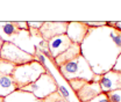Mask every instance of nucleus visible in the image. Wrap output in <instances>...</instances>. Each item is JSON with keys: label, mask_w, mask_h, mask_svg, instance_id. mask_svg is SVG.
<instances>
[{"label": "nucleus", "mask_w": 121, "mask_h": 102, "mask_svg": "<svg viewBox=\"0 0 121 102\" xmlns=\"http://www.w3.org/2000/svg\"><path fill=\"white\" fill-rule=\"evenodd\" d=\"M80 51L94 74H105L113 69L121 53V30L107 24L89 28L80 44Z\"/></svg>", "instance_id": "1"}, {"label": "nucleus", "mask_w": 121, "mask_h": 102, "mask_svg": "<svg viewBox=\"0 0 121 102\" xmlns=\"http://www.w3.org/2000/svg\"><path fill=\"white\" fill-rule=\"evenodd\" d=\"M57 69L66 81L72 79H82L87 82H99L101 79V75L94 74L89 63L82 55L64 65H60Z\"/></svg>", "instance_id": "2"}, {"label": "nucleus", "mask_w": 121, "mask_h": 102, "mask_svg": "<svg viewBox=\"0 0 121 102\" xmlns=\"http://www.w3.org/2000/svg\"><path fill=\"white\" fill-rule=\"evenodd\" d=\"M45 72H47V69L39 60L35 59L30 63L15 66L12 78L14 79L17 89H22L23 87L33 84Z\"/></svg>", "instance_id": "3"}, {"label": "nucleus", "mask_w": 121, "mask_h": 102, "mask_svg": "<svg viewBox=\"0 0 121 102\" xmlns=\"http://www.w3.org/2000/svg\"><path fill=\"white\" fill-rule=\"evenodd\" d=\"M57 84L55 78L49 73L47 70V72L43 73L37 80H35L33 84H30L28 86L23 87L21 90L25 92H29L33 95H35L37 99H44L48 95H50L54 92H57Z\"/></svg>", "instance_id": "4"}, {"label": "nucleus", "mask_w": 121, "mask_h": 102, "mask_svg": "<svg viewBox=\"0 0 121 102\" xmlns=\"http://www.w3.org/2000/svg\"><path fill=\"white\" fill-rule=\"evenodd\" d=\"M0 58L14 64L15 66L27 64L36 59L35 56H31L25 52L23 50H21L20 48H17L11 42H4V45L0 51Z\"/></svg>", "instance_id": "5"}, {"label": "nucleus", "mask_w": 121, "mask_h": 102, "mask_svg": "<svg viewBox=\"0 0 121 102\" xmlns=\"http://www.w3.org/2000/svg\"><path fill=\"white\" fill-rule=\"evenodd\" d=\"M69 21H44L42 27L40 28V35L42 40L48 42L50 38L66 34Z\"/></svg>", "instance_id": "6"}, {"label": "nucleus", "mask_w": 121, "mask_h": 102, "mask_svg": "<svg viewBox=\"0 0 121 102\" xmlns=\"http://www.w3.org/2000/svg\"><path fill=\"white\" fill-rule=\"evenodd\" d=\"M47 44H48V50H49V53H50V59L54 60L57 56L63 53L72 44V42L66 36V34H63V35H58V36L50 38L47 42Z\"/></svg>", "instance_id": "7"}, {"label": "nucleus", "mask_w": 121, "mask_h": 102, "mask_svg": "<svg viewBox=\"0 0 121 102\" xmlns=\"http://www.w3.org/2000/svg\"><path fill=\"white\" fill-rule=\"evenodd\" d=\"M87 31L89 27L84 23V21H70L66 28V36L72 43L82 44Z\"/></svg>", "instance_id": "8"}, {"label": "nucleus", "mask_w": 121, "mask_h": 102, "mask_svg": "<svg viewBox=\"0 0 121 102\" xmlns=\"http://www.w3.org/2000/svg\"><path fill=\"white\" fill-rule=\"evenodd\" d=\"M103 93H107L111 90L121 89V72L118 71H108L101 75V79L99 81Z\"/></svg>", "instance_id": "9"}, {"label": "nucleus", "mask_w": 121, "mask_h": 102, "mask_svg": "<svg viewBox=\"0 0 121 102\" xmlns=\"http://www.w3.org/2000/svg\"><path fill=\"white\" fill-rule=\"evenodd\" d=\"M101 93L103 90L99 82H86L76 93V96L79 100V102H90Z\"/></svg>", "instance_id": "10"}, {"label": "nucleus", "mask_w": 121, "mask_h": 102, "mask_svg": "<svg viewBox=\"0 0 121 102\" xmlns=\"http://www.w3.org/2000/svg\"><path fill=\"white\" fill-rule=\"evenodd\" d=\"M82 55V51H80V44L77 43H72L63 53H60V56H57L56 58L54 59V64L56 65V67H60V65H64L71 60L76 59L77 57H79Z\"/></svg>", "instance_id": "11"}, {"label": "nucleus", "mask_w": 121, "mask_h": 102, "mask_svg": "<svg viewBox=\"0 0 121 102\" xmlns=\"http://www.w3.org/2000/svg\"><path fill=\"white\" fill-rule=\"evenodd\" d=\"M19 30L20 29L16 27L15 21H0V37L4 42L13 43Z\"/></svg>", "instance_id": "12"}, {"label": "nucleus", "mask_w": 121, "mask_h": 102, "mask_svg": "<svg viewBox=\"0 0 121 102\" xmlns=\"http://www.w3.org/2000/svg\"><path fill=\"white\" fill-rule=\"evenodd\" d=\"M5 102H43L41 99H37L29 92L16 89L12 94L5 98Z\"/></svg>", "instance_id": "13"}, {"label": "nucleus", "mask_w": 121, "mask_h": 102, "mask_svg": "<svg viewBox=\"0 0 121 102\" xmlns=\"http://www.w3.org/2000/svg\"><path fill=\"white\" fill-rule=\"evenodd\" d=\"M16 89H17V86L15 84L14 79L12 78V75L0 74V96L1 98L8 96Z\"/></svg>", "instance_id": "14"}, {"label": "nucleus", "mask_w": 121, "mask_h": 102, "mask_svg": "<svg viewBox=\"0 0 121 102\" xmlns=\"http://www.w3.org/2000/svg\"><path fill=\"white\" fill-rule=\"evenodd\" d=\"M15 65L5 60V59L0 58V74H5V75H12L14 72Z\"/></svg>", "instance_id": "15"}, {"label": "nucleus", "mask_w": 121, "mask_h": 102, "mask_svg": "<svg viewBox=\"0 0 121 102\" xmlns=\"http://www.w3.org/2000/svg\"><path fill=\"white\" fill-rule=\"evenodd\" d=\"M87 81H85V80H82V79H72V80H69L68 81V84H69V86L71 87V89L73 90V93H77L80 88L83 87L85 84H86Z\"/></svg>", "instance_id": "16"}, {"label": "nucleus", "mask_w": 121, "mask_h": 102, "mask_svg": "<svg viewBox=\"0 0 121 102\" xmlns=\"http://www.w3.org/2000/svg\"><path fill=\"white\" fill-rule=\"evenodd\" d=\"M107 95V99L109 102H121V89L117 90H111L105 93Z\"/></svg>", "instance_id": "17"}, {"label": "nucleus", "mask_w": 121, "mask_h": 102, "mask_svg": "<svg viewBox=\"0 0 121 102\" xmlns=\"http://www.w3.org/2000/svg\"><path fill=\"white\" fill-rule=\"evenodd\" d=\"M62 100H63V99H62V96H60V94L58 92H54V93H51L50 95H48L47 98L42 99L43 102H60V101H62Z\"/></svg>", "instance_id": "18"}, {"label": "nucleus", "mask_w": 121, "mask_h": 102, "mask_svg": "<svg viewBox=\"0 0 121 102\" xmlns=\"http://www.w3.org/2000/svg\"><path fill=\"white\" fill-rule=\"evenodd\" d=\"M84 23L89 28H98V27H104L107 24V21H98V22H92V21H84Z\"/></svg>", "instance_id": "19"}, {"label": "nucleus", "mask_w": 121, "mask_h": 102, "mask_svg": "<svg viewBox=\"0 0 121 102\" xmlns=\"http://www.w3.org/2000/svg\"><path fill=\"white\" fill-rule=\"evenodd\" d=\"M44 21H29L28 22V28H31V29H35V30H40V28L42 27Z\"/></svg>", "instance_id": "20"}, {"label": "nucleus", "mask_w": 121, "mask_h": 102, "mask_svg": "<svg viewBox=\"0 0 121 102\" xmlns=\"http://www.w3.org/2000/svg\"><path fill=\"white\" fill-rule=\"evenodd\" d=\"M90 102H109V101H108L107 95H106L105 93H101V94H99L98 96H95L93 100H91Z\"/></svg>", "instance_id": "21"}, {"label": "nucleus", "mask_w": 121, "mask_h": 102, "mask_svg": "<svg viewBox=\"0 0 121 102\" xmlns=\"http://www.w3.org/2000/svg\"><path fill=\"white\" fill-rule=\"evenodd\" d=\"M15 24H16V27L20 30H29V28H28V22H27V21H23V22L15 21Z\"/></svg>", "instance_id": "22"}, {"label": "nucleus", "mask_w": 121, "mask_h": 102, "mask_svg": "<svg viewBox=\"0 0 121 102\" xmlns=\"http://www.w3.org/2000/svg\"><path fill=\"white\" fill-rule=\"evenodd\" d=\"M113 71H118V72H121V53L118 56V58L115 60V64L112 69Z\"/></svg>", "instance_id": "23"}, {"label": "nucleus", "mask_w": 121, "mask_h": 102, "mask_svg": "<svg viewBox=\"0 0 121 102\" xmlns=\"http://www.w3.org/2000/svg\"><path fill=\"white\" fill-rule=\"evenodd\" d=\"M107 26H109V27H115V28H118V29L121 30V22L120 21H117V22L108 21V22H107Z\"/></svg>", "instance_id": "24"}, {"label": "nucleus", "mask_w": 121, "mask_h": 102, "mask_svg": "<svg viewBox=\"0 0 121 102\" xmlns=\"http://www.w3.org/2000/svg\"><path fill=\"white\" fill-rule=\"evenodd\" d=\"M2 45H4V40L0 37V51H1V48H2Z\"/></svg>", "instance_id": "25"}, {"label": "nucleus", "mask_w": 121, "mask_h": 102, "mask_svg": "<svg viewBox=\"0 0 121 102\" xmlns=\"http://www.w3.org/2000/svg\"><path fill=\"white\" fill-rule=\"evenodd\" d=\"M0 102H5V98H1L0 96Z\"/></svg>", "instance_id": "26"}, {"label": "nucleus", "mask_w": 121, "mask_h": 102, "mask_svg": "<svg viewBox=\"0 0 121 102\" xmlns=\"http://www.w3.org/2000/svg\"><path fill=\"white\" fill-rule=\"evenodd\" d=\"M60 102H65V101H64V100H62V101H60Z\"/></svg>", "instance_id": "27"}]
</instances>
